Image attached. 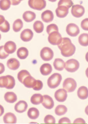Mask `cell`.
Listing matches in <instances>:
<instances>
[{"mask_svg":"<svg viewBox=\"0 0 88 124\" xmlns=\"http://www.w3.org/2000/svg\"><path fill=\"white\" fill-rule=\"evenodd\" d=\"M58 46L61 51V54L66 57L72 56L76 51L75 46L68 38H62L61 42Z\"/></svg>","mask_w":88,"mask_h":124,"instance_id":"6da1fadb","label":"cell"},{"mask_svg":"<svg viewBox=\"0 0 88 124\" xmlns=\"http://www.w3.org/2000/svg\"><path fill=\"white\" fill-rule=\"evenodd\" d=\"M62 79L61 75L58 73H55L51 75L47 80V85L51 89H54L60 85Z\"/></svg>","mask_w":88,"mask_h":124,"instance_id":"7a4b0ae2","label":"cell"},{"mask_svg":"<svg viewBox=\"0 0 88 124\" xmlns=\"http://www.w3.org/2000/svg\"><path fill=\"white\" fill-rule=\"evenodd\" d=\"M28 4L31 8L40 11L45 8L46 3L45 0H29Z\"/></svg>","mask_w":88,"mask_h":124,"instance_id":"3957f363","label":"cell"},{"mask_svg":"<svg viewBox=\"0 0 88 124\" xmlns=\"http://www.w3.org/2000/svg\"><path fill=\"white\" fill-rule=\"evenodd\" d=\"M77 86L76 82L74 79L71 78H68L65 79L63 84V89L68 93L73 92Z\"/></svg>","mask_w":88,"mask_h":124,"instance_id":"277c9868","label":"cell"},{"mask_svg":"<svg viewBox=\"0 0 88 124\" xmlns=\"http://www.w3.org/2000/svg\"><path fill=\"white\" fill-rule=\"evenodd\" d=\"M79 67V62L77 60L74 59H69L65 63V69L69 72H75L78 69Z\"/></svg>","mask_w":88,"mask_h":124,"instance_id":"5b68a950","label":"cell"},{"mask_svg":"<svg viewBox=\"0 0 88 124\" xmlns=\"http://www.w3.org/2000/svg\"><path fill=\"white\" fill-rule=\"evenodd\" d=\"M49 35L48 40L51 44L53 45H58L60 43L62 38L59 31H53Z\"/></svg>","mask_w":88,"mask_h":124,"instance_id":"8992f818","label":"cell"},{"mask_svg":"<svg viewBox=\"0 0 88 124\" xmlns=\"http://www.w3.org/2000/svg\"><path fill=\"white\" fill-rule=\"evenodd\" d=\"M40 56L42 60L44 61H49L53 57L54 53L50 48L45 47L41 50L40 53Z\"/></svg>","mask_w":88,"mask_h":124,"instance_id":"52a82bcc","label":"cell"},{"mask_svg":"<svg viewBox=\"0 0 88 124\" xmlns=\"http://www.w3.org/2000/svg\"><path fill=\"white\" fill-rule=\"evenodd\" d=\"M85 12V9L82 6L76 4L73 5L71 10V12L72 15L76 18H79L82 16Z\"/></svg>","mask_w":88,"mask_h":124,"instance_id":"ba28073f","label":"cell"},{"mask_svg":"<svg viewBox=\"0 0 88 124\" xmlns=\"http://www.w3.org/2000/svg\"><path fill=\"white\" fill-rule=\"evenodd\" d=\"M66 31L67 34L71 37H76L80 32V30L78 26L74 23L68 24L66 27Z\"/></svg>","mask_w":88,"mask_h":124,"instance_id":"9c48e42d","label":"cell"},{"mask_svg":"<svg viewBox=\"0 0 88 124\" xmlns=\"http://www.w3.org/2000/svg\"><path fill=\"white\" fill-rule=\"evenodd\" d=\"M54 97L58 101L63 102L66 100L67 98V92L64 89H59L55 92Z\"/></svg>","mask_w":88,"mask_h":124,"instance_id":"30bf717a","label":"cell"},{"mask_svg":"<svg viewBox=\"0 0 88 124\" xmlns=\"http://www.w3.org/2000/svg\"><path fill=\"white\" fill-rule=\"evenodd\" d=\"M33 33L32 31L29 29L23 30L21 32L20 38L21 40L25 42L30 41L32 39Z\"/></svg>","mask_w":88,"mask_h":124,"instance_id":"8fae6325","label":"cell"},{"mask_svg":"<svg viewBox=\"0 0 88 124\" xmlns=\"http://www.w3.org/2000/svg\"><path fill=\"white\" fill-rule=\"evenodd\" d=\"M43 96V100L42 102L43 106L46 108L50 109L54 106V102L52 98L48 95H44Z\"/></svg>","mask_w":88,"mask_h":124,"instance_id":"7c38bea8","label":"cell"},{"mask_svg":"<svg viewBox=\"0 0 88 124\" xmlns=\"http://www.w3.org/2000/svg\"><path fill=\"white\" fill-rule=\"evenodd\" d=\"M69 9V8L65 6H58L55 10L57 16L60 18L65 17L68 14Z\"/></svg>","mask_w":88,"mask_h":124,"instance_id":"4fadbf2b","label":"cell"},{"mask_svg":"<svg viewBox=\"0 0 88 124\" xmlns=\"http://www.w3.org/2000/svg\"><path fill=\"white\" fill-rule=\"evenodd\" d=\"M4 48L5 52L9 54H13L15 52L17 46L14 42L10 41L5 43L4 46Z\"/></svg>","mask_w":88,"mask_h":124,"instance_id":"5bb4252c","label":"cell"},{"mask_svg":"<svg viewBox=\"0 0 88 124\" xmlns=\"http://www.w3.org/2000/svg\"><path fill=\"white\" fill-rule=\"evenodd\" d=\"M8 67L10 69L12 70H16L18 69L20 66L19 61L15 58H11L9 59L7 63Z\"/></svg>","mask_w":88,"mask_h":124,"instance_id":"9a60e30c","label":"cell"},{"mask_svg":"<svg viewBox=\"0 0 88 124\" xmlns=\"http://www.w3.org/2000/svg\"><path fill=\"white\" fill-rule=\"evenodd\" d=\"M54 15L51 10H47L43 12L41 14V18L42 20L46 23H49L53 20Z\"/></svg>","mask_w":88,"mask_h":124,"instance_id":"2e32d148","label":"cell"},{"mask_svg":"<svg viewBox=\"0 0 88 124\" xmlns=\"http://www.w3.org/2000/svg\"><path fill=\"white\" fill-rule=\"evenodd\" d=\"M28 107V104L25 101L21 100L15 104L14 106V109L17 112L22 113L26 111Z\"/></svg>","mask_w":88,"mask_h":124,"instance_id":"e0dca14e","label":"cell"},{"mask_svg":"<svg viewBox=\"0 0 88 124\" xmlns=\"http://www.w3.org/2000/svg\"><path fill=\"white\" fill-rule=\"evenodd\" d=\"M36 80L31 75L28 76L24 79L22 84L26 87L33 88L35 85Z\"/></svg>","mask_w":88,"mask_h":124,"instance_id":"ac0fdd59","label":"cell"},{"mask_svg":"<svg viewBox=\"0 0 88 124\" xmlns=\"http://www.w3.org/2000/svg\"><path fill=\"white\" fill-rule=\"evenodd\" d=\"M17 120L15 115L11 112L6 113L3 117V121L5 124H15Z\"/></svg>","mask_w":88,"mask_h":124,"instance_id":"d6986e66","label":"cell"},{"mask_svg":"<svg viewBox=\"0 0 88 124\" xmlns=\"http://www.w3.org/2000/svg\"><path fill=\"white\" fill-rule=\"evenodd\" d=\"M52 68L51 65L49 63H45L43 64L40 69L41 74L44 76L48 75L51 72Z\"/></svg>","mask_w":88,"mask_h":124,"instance_id":"ffe728a7","label":"cell"},{"mask_svg":"<svg viewBox=\"0 0 88 124\" xmlns=\"http://www.w3.org/2000/svg\"><path fill=\"white\" fill-rule=\"evenodd\" d=\"M24 20L27 22H30L32 21L36 18V15L35 13L30 11L25 12L22 16Z\"/></svg>","mask_w":88,"mask_h":124,"instance_id":"44dd1931","label":"cell"},{"mask_svg":"<svg viewBox=\"0 0 88 124\" xmlns=\"http://www.w3.org/2000/svg\"><path fill=\"white\" fill-rule=\"evenodd\" d=\"M17 54L18 57L20 59H24L28 56L29 51L26 48L21 47L17 50Z\"/></svg>","mask_w":88,"mask_h":124,"instance_id":"7402d4cb","label":"cell"},{"mask_svg":"<svg viewBox=\"0 0 88 124\" xmlns=\"http://www.w3.org/2000/svg\"><path fill=\"white\" fill-rule=\"evenodd\" d=\"M77 94L78 96L80 99L82 100L86 99L88 95L87 88L84 86H81L78 89Z\"/></svg>","mask_w":88,"mask_h":124,"instance_id":"603a6c76","label":"cell"},{"mask_svg":"<svg viewBox=\"0 0 88 124\" xmlns=\"http://www.w3.org/2000/svg\"><path fill=\"white\" fill-rule=\"evenodd\" d=\"M4 98L5 101L10 103H13L17 100L16 94L13 92H8L4 95Z\"/></svg>","mask_w":88,"mask_h":124,"instance_id":"cb8c5ba5","label":"cell"},{"mask_svg":"<svg viewBox=\"0 0 88 124\" xmlns=\"http://www.w3.org/2000/svg\"><path fill=\"white\" fill-rule=\"evenodd\" d=\"M55 69L59 71L62 70L65 67V63L62 59L58 58L55 59L53 63Z\"/></svg>","mask_w":88,"mask_h":124,"instance_id":"d4e9b609","label":"cell"},{"mask_svg":"<svg viewBox=\"0 0 88 124\" xmlns=\"http://www.w3.org/2000/svg\"><path fill=\"white\" fill-rule=\"evenodd\" d=\"M43 100V96L39 93L33 94L30 98V102L34 105H38L41 103Z\"/></svg>","mask_w":88,"mask_h":124,"instance_id":"484cf974","label":"cell"},{"mask_svg":"<svg viewBox=\"0 0 88 124\" xmlns=\"http://www.w3.org/2000/svg\"><path fill=\"white\" fill-rule=\"evenodd\" d=\"M28 117L32 119H35L39 116V112L38 109L34 107L29 108L27 112Z\"/></svg>","mask_w":88,"mask_h":124,"instance_id":"4316f807","label":"cell"},{"mask_svg":"<svg viewBox=\"0 0 88 124\" xmlns=\"http://www.w3.org/2000/svg\"><path fill=\"white\" fill-rule=\"evenodd\" d=\"M23 26V23L22 20L18 19L14 22L12 25L13 31L15 32H19L21 30Z\"/></svg>","mask_w":88,"mask_h":124,"instance_id":"83f0119b","label":"cell"},{"mask_svg":"<svg viewBox=\"0 0 88 124\" xmlns=\"http://www.w3.org/2000/svg\"><path fill=\"white\" fill-rule=\"evenodd\" d=\"M33 28L35 31L38 33L42 32L44 29V25L43 23L40 21H36L33 24Z\"/></svg>","mask_w":88,"mask_h":124,"instance_id":"f1b7e54d","label":"cell"},{"mask_svg":"<svg viewBox=\"0 0 88 124\" xmlns=\"http://www.w3.org/2000/svg\"><path fill=\"white\" fill-rule=\"evenodd\" d=\"M67 111L66 107L63 105H59L56 107L55 109V114L59 116L64 115Z\"/></svg>","mask_w":88,"mask_h":124,"instance_id":"f546056e","label":"cell"},{"mask_svg":"<svg viewBox=\"0 0 88 124\" xmlns=\"http://www.w3.org/2000/svg\"><path fill=\"white\" fill-rule=\"evenodd\" d=\"M88 34L83 33L81 34L78 38V41L80 44L83 46H88Z\"/></svg>","mask_w":88,"mask_h":124,"instance_id":"4dcf8cb0","label":"cell"},{"mask_svg":"<svg viewBox=\"0 0 88 124\" xmlns=\"http://www.w3.org/2000/svg\"><path fill=\"white\" fill-rule=\"evenodd\" d=\"M31 75L26 70H22L19 71L17 75V78L19 81L23 83L24 79L27 77Z\"/></svg>","mask_w":88,"mask_h":124,"instance_id":"1f68e13d","label":"cell"},{"mask_svg":"<svg viewBox=\"0 0 88 124\" xmlns=\"http://www.w3.org/2000/svg\"><path fill=\"white\" fill-rule=\"evenodd\" d=\"M11 5L10 0H0V9L3 10L9 9Z\"/></svg>","mask_w":88,"mask_h":124,"instance_id":"d6a6232c","label":"cell"},{"mask_svg":"<svg viewBox=\"0 0 88 124\" xmlns=\"http://www.w3.org/2000/svg\"><path fill=\"white\" fill-rule=\"evenodd\" d=\"M10 29V25L8 22L5 20L4 22L0 25V31L3 32H7Z\"/></svg>","mask_w":88,"mask_h":124,"instance_id":"836d02e7","label":"cell"},{"mask_svg":"<svg viewBox=\"0 0 88 124\" xmlns=\"http://www.w3.org/2000/svg\"><path fill=\"white\" fill-rule=\"evenodd\" d=\"M8 79V84L6 88L7 89H11L14 87L15 84V81L14 78L12 76L7 75Z\"/></svg>","mask_w":88,"mask_h":124,"instance_id":"e575fe53","label":"cell"},{"mask_svg":"<svg viewBox=\"0 0 88 124\" xmlns=\"http://www.w3.org/2000/svg\"><path fill=\"white\" fill-rule=\"evenodd\" d=\"M73 3L72 0H60L58 3V6H65L69 8L72 6Z\"/></svg>","mask_w":88,"mask_h":124,"instance_id":"d590c367","label":"cell"},{"mask_svg":"<svg viewBox=\"0 0 88 124\" xmlns=\"http://www.w3.org/2000/svg\"><path fill=\"white\" fill-rule=\"evenodd\" d=\"M8 82L7 75L0 77V87L6 88L8 85Z\"/></svg>","mask_w":88,"mask_h":124,"instance_id":"8d00e7d4","label":"cell"},{"mask_svg":"<svg viewBox=\"0 0 88 124\" xmlns=\"http://www.w3.org/2000/svg\"><path fill=\"white\" fill-rule=\"evenodd\" d=\"M54 31H59L58 27L56 24L54 23L51 24L47 26L46 31L48 34Z\"/></svg>","mask_w":88,"mask_h":124,"instance_id":"74e56055","label":"cell"},{"mask_svg":"<svg viewBox=\"0 0 88 124\" xmlns=\"http://www.w3.org/2000/svg\"><path fill=\"white\" fill-rule=\"evenodd\" d=\"M44 121L46 124H55L56 122L54 117L51 115H48L44 118Z\"/></svg>","mask_w":88,"mask_h":124,"instance_id":"f35d334b","label":"cell"},{"mask_svg":"<svg viewBox=\"0 0 88 124\" xmlns=\"http://www.w3.org/2000/svg\"><path fill=\"white\" fill-rule=\"evenodd\" d=\"M9 55L4 50V46H0V59H6Z\"/></svg>","mask_w":88,"mask_h":124,"instance_id":"ab89813d","label":"cell"},{"mask_svg":"<svg viewBox=\"0 0 88 124\" xmlns=\"http://www.w3.org/2000/svg\"><path fill=\"white\" fill-rule=\"evenodd\" d=\"M43 85V83L41 81L39 80H36V84L32 88L34 90L39 91L42 88Z\"/></svg>","mask_w":88,"mask_h":124,"instance_id":"60d3db41","label":"cell"},{"mask_svg":"<svg viewBox=\"0 0 88 124\" xmlns=\"http://www.w3.org/2000/svg\"><path fill=\"white\" fill-rule=\"evenodd\" d=\"M88 19L87 18L83 19L81 23V26L82 28L86 31H88Z\"/></svg>","mask_w":88,"mask_h":124,"instance_id":"b9f144b4","label":"cell"},{"mask_svg":"<svg viewBox=\"0 0 88 124\" xmlns=\"http://www.w3.org/2000/svg\"><path fill=\"white\" fill-rule=\"evenodd\" d=\"M58 123L59 124H70L71 123V122L68 118L67 117H63L59 120Z\"/></svg>","mask_w":88,"mask_h":124,"instance_id":"7bdbcfd3","label":"cell"},{"mask_svg":"<svg viewBox=\"0 0 88 124\" xmlns=\"http://www.w3.org/2000/svg\"><path fill=\"white\" fill-rule=\"evenodd\" d=\"M74 124H85L86 122L84 119L81 118H77L74 121Z\"/></svg>","mask_w":88,"mask_h":124,"instance_id":"ee69618b","label":"cell"},{"mask_svg":"<svg viewBox=\"0 0 88 124\" xmlns=\"http://www.w3.org/2000/svg\"><path fill=\"white\" fill-rule=\"evenodd\" d=\"M10 1L11 4L13 6H16L19 4L21 2L18 0H10Z\"/></svg>","mask_w":88,"mask_h":124,"instance_id":"f6af8a7d","label":"cell"},{"mask_svg":"<svg viewBox=\"0 0 88 124\" xmlns=\"http://www.w3.org/2000/svg\"><path fill=\"white\" fill-rule=\"evenodd\" d=\"M5 70V67L4 64L0 62V74L3 73Z\"/></svg>","mask_w":88,"mask_h":124,"instance_id":"bcb514c9","label":"cell"},{"mask_svg":"<svg viewBox=\"0 0 88 124\" xmlns=\"http://www.w3.org/2000/svg\"><path fill=\"white\" fill-rule=\"evenodd\" d=\"M5 20L4 17L3 15H0V25Z\"/></svg>","mask_w":88,"mask_h":124,"instance_id":"7dc6e473","label":"cell"},{"mask_svg":"<svg viewBox=\"0 0 88 124\" xmlns=\"http://www.w3.org/2000/svg\"><path fill=\"white\" fill-rule=\"evenodd\" d=\"M4 112V109L3 107L0 105V116L3 114Z\"/></svg>","mask_w":88,"mask_h":124,"instance_id":"c3c4849f","label":"cell"},{"mask_svg":"<svg viewBox=\"0 0 88 124\" xmlns=\"http://www.w3.org/2000/svg\"><path fill=\"white\" fill-rule=\"evenodd\" d=\"M49 1L52 2H55L57 0H48Z\"/></svg>","mask_w":88,"mask_h":124,"instance_id":"681fc988","label":"cell"},{"mask_svg":"<svg viewBox=\"0 0 88 124\" xmlns=\"http://www.w3.org/2000/svg\"><path fill=\"white\" fill-rule=\"evenodd\" d=\"M1 38V35L0 33V40Z\"/></svg>","mask_w":88,"mask_h":124,"instance_id":"f907efd6","label":"cell"},{"mask_svg":"<svg viewBox=\"0 0 88 124\" xmlns=\"http://www.w3.org/2000/svg\"><path fill=\"white\" fill-rule=\"evenodd\" d=\"M18 1L21 2V1L22 0H18Z\"/></svg>","mask_w":88,"mask_h":124,"instance_id":"816d5d0a","label":"cell"}]
</instances>
